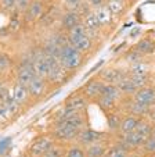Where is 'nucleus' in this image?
<instances>
[{"mask_svg": "<svg viewBox=\"0 0 155 157\" xmlns=\"http://www.w3.org/2000/svg\"><path fill=\"white\" fill-rule=\"evenodd\" d=\"M151 128H152V122L148 121L146 117V118L141 120L140 124L137 125V128H136L135 131L126 133L123 136H118V139H119L129 150H132V151L140 150L141 146L144 145V142L148 139L149 133H151Z\"/></svg>", "mask_w": 155, "mask_h": 157, "instance_id": "1", "label": "nucleus"}, {"mask_svg": "<svg viewBox=\"0 0 155 157\" xmlns=\"http://www.w3.org/2000/svg\"><path fill=\"white\" fill-rule=\"evenodd\" d=\"M85 56L86 54L80 53L75 46L67 42L65 44H62V48L60 49V53H58V60L61 63V65L67 70L68 72L71 74H75L78 72L82 65L85 64Z\"/></svg>", "mask_w": 155, "mask_h": 157, "instance_id": "2", "label": "nucleus"}, {"mask_svg": "<svg viewBox=\"0 0 155 157\" xmlns=\"http://www.w3.org/2000/svg\"><path fill=\"white\" fill-rule=\"evenodd\" d=\"M53 122L67 124L78 128V129H83V128L90 125V118H89L87 111H71V110L61 107V110H58L56 113Z\"/></svg>", "mask_w": 155, "mask_h": 157, "instance_id": "3", "label": "nucleus"}, {"mask_svg": "<svg viewBox=\"0 0 155 157\" xmlns=\"http://www.w3.org/2000/svg\"><path fill=\"white\" fill-rule=\"evenodd\" d=\"M79 131L80 129H78V128H75V127H71V125L53 122L47 132H49L50 136L54 139V142L62 143V145H71V143L76 142L78 135H79Z\"/></svg>", "mask_w": 155, "mask_h": 157, "instance_id": "4", "label": "nucleus"}, {"mask_svg": "<svg viewBox=\"0 0 155 157\" xmlns=\"http://www.w3.org/2000/svg\"><path fill=\"white\" fill-rule=\"evenodd\" d=\"M54 139L50 136V133H40L38 136H35L31 143L27 146L25 150V156L27 157H42L51 146L54 145Z\"/></svg>", "mask_w": 155, "mask_h": 157, "instance_id": "5", "label": "nucleus"}, {"mask_svg": "<svg viewBox=\"0 0 155 157\" xmlns=\"http://www.w3.org/2000/svg\"><path fill=\"white\" fill-rule=\"evenodd\" d=\"M51 2H47V0H32L31 4L28 6L27 11L22 14V22L25 25H33L35 27L39 22L43 14L46 13L47 6Z\"/></svg>", "mask_w": 155, "mask_h": 157, "instance_id": "6", "label": "nucleus"}, {"mask_svg": "<svg viewBox=\"0 0 155 157\" xmlns=\"http://www.w3.org/2000/svg\"><path fill=\"white\" fill-rule=\"evenodd\" d=\"M72 75L73 74L68 72L67 70L62 67L60 60L54 57L53 63H51V68H50L49 77H47V82H49L50 88H58V86L67 83L68 81L71 79L69 77H72Z\"/></svg>", "mask_w": 155, "mask_h": 157, "instance_id": "7", "label": "nucleus"}, {"mask_svg": "<svg viewBox=\"0 0 155 157\" xmlns=\"http://www.w3.org/2000/svg\"><path fill=\"white\" fill-rule=\"evenodd\" d=\"M129 75L127 67H122V65H111V67H105V68L100 71L97 77L102 81L104 83H114L118 85L123 78Z\"/></svg>", "mask_w": 155, "mask_h": 157, "instance_id": "8", "label": "nucleus"}, {"mask_svg": "<svg viewBox=\"0 0 155 157\" xmlns=\"http://www.w3.org/2000/svg\"><path fill=\"white\" fill-rule=\"evenodd\" d=\"M104 85H105V83L102 82V81L96 75V77L90 78L85 85L80 86L79 90L83 93V96L89 100V103H96V100L100 98L102 89H104Z\"/></svg>", "mask_w": 155, "mask_h": 157, "instance_id": "9", "label": "nucleus"}, {"mask_svg": "<svg viewBox=\"0 0 155 157\" xmlns=\"http://www.w3.org/2000/svg\"><path fill=\"white\" fill-rule=\"evenodd\" d=\"M107 138H109L108 133L96 131L89 125V127H86V128H83V129L79 131L76 143H79V145L83 146V147H87V146H90L91 143H96V142H98V140L107 139Z\"/></svg>", "mask_w": 155, "mask_h": 157, "instance_id": "10", "label": "nucleus"}, {"mask_svg": "<svg viewBox=\"0 0 155 157\" xmlns=\"http://www.w3.org/2000/svg\"><path fill=\"white\" fill-rule=\"evenodd\" d=\"M89 100L83 96V93L79 89L75 90L73 93H71L69 96H67L62 103V107L71 111H87L89 109Z\"/></svg>", "mask_w": 155, "mask_h": 157, "instance_id": "11", "label": "nucleus"}, {"mask_svg": "<svg viewBox=\"0 0 155 157\" xmlns=\"http://www.w3.org/2000/svg\"><path fill=\"white\" fill-rule=\"evenodd\" d=\"M35 77H36V72H35V68H33L32 63H17L15 70H14L15 82L28 86Z\"/></svg>", "mask_w": 155, "mask_h": 157, "instance_id": "12", "label": "nucleus"}, {"mask_svg": "<svg viewBox=\"0 0 155 157\" xmlns=\"http://www.w3.org/2000/svg\"><path fill=\"white\" fill-rule=\"evenodd\" d=\"M10 93H11V98L14 99L21 107H24V110L28 109V107L33 103L32 98H31V95H29V90H28V86L22 85V83H18L14 81L11 89H10Z\"/></svg>", "mask_w": 155, "mask_h": 157, "instance_id": "13", "label": "nucleus"}, {"mask_svg": "<svg viewBox=\"0 0 155 157\" xmlns=\"http://www.w3.org/2000/svg\"><path fill=\"white\" fill-rule=\"evenodd\" d=\"M132 98L137 103L151 109L152 106H155V83H149V85H146L143 88L137 89V92Z\"/></svg>", "mask_w": 155, "mask_h": 157, "instance_id": "14", "label": "nucleus"}, {"mask_svg": "<svg viewBox=\"0 0 155 157\" xmlns=\"http://www.w3.org/2000/svg\"><path fill=\"white\" fill-rule=\"evenodd\" d=\"M49 89H50V85L46 78L38 77V75H36L32 79V82L28 85V90H29V95L33 101L40 100L42 98H44V96L47 95V90H49Z\"/></svg>", "mask_w": 155, "mask_h": 157, "instance_id": "15", "label": "nucleus"}, {"mask_svg": "<svg viewBox=\"0 0 155 157\" xmlns=\"http://www.w3.org/2000/svg\"><path fill=\"white\" fill-rule=\"evenodd\" d=\"M82 24V17L76 11H64L60 17L58 21V29H61L62 32H69L72 28H75L76 25Z\"/></svg>", "mask_w": 155, "mask_h": 157, "instance_id": "16", "label": "nucleus"}, {"mask_svg": "<svg viewBox=\"0 0 155 157\" xmlns=\"http://www.w3.org/2000/svg\"><path fill=\"white\" fill-rule=\"evenodd\" d=\"M141 117H137V116H133V114H123L122 120H120V124H119V128H118V132L115 133V136H123L126 133L132 132L137 128V125L140 124L141 121Z\"/></svg>", "mask_w": 155, "mask_h": 157, "instance_id": "17", "label": "nucleus"}, {"mask_svg": "<svg viewBox=\"0 0 155 157\" xmlns=\"http://www.w3.org/2000/svg\"><path fill=\"white\" fill-rule=\"evenodd\" d=\"M111 138L98 140L96 143H91L90 146H87L86 149V156L87 157H105L108 153L109 147H111Z\"/></svg>", "mask_w": 155, "mask_h": 157, "instance_id": "18", "label": "nucleus"}, {"mask_svg": "<svg viewBox=\"0 0 155 157\" xmlns=\"http://www.w3.org/2000/svg\"><path fill=\"white\" fill-rule=\"evenodd\" d=\"M135 49L141 53L144 57H149L152 54H155V38L154 35H146L144 38H141L137 43L135 44Z\"/></svg>", "mask_w": 155, "mask_h": 157, "instance_id": "19", "label": "nucleus"}, {"mask_svg": "<svg viewBox=\"0 0 155 157\" xmlns=\"http://www.w3.org/2000/svg\"><path fill=\"white\" fill-rule=\"evenodd\" d=\"M15 65H17V61L11 54H9L7 52H0V79L2 77H6L11 72L14 74Z\"/></svg>", "mask_w": 155, "mask_h": 157, "instance_id": "20", "label": "nucleus"}, {"mask_svg": "<svg viewBox=\"0 0 155 157\" xmlns=\"http://www.w3.org/2000/svg\"><path fill=\"white\" fill-rule=\"evenodd\" d=\"M94 13H96L97 18H98V21H100V24H101L102 29L109 28L112 24H114L115 17L112 15V13L109 11L107 6H102V7H100V9H96V10H94Z\"/></svg>", "mask_w": 155, "mask_h": 157, "instance_id": "21", "label": "nucleus"}, {"mask_svg": "<svg viewBox=\"0 0 155 157\" xmlns=\"http://www.w3.org/2000/svg\"><path fill=\"white\" fill-rule=\"evenodd\" d=\"M132 153H133L132 150H129V149L118 139L116 142L111 145V147H109L105 157H132L130 156Z\"/></svg>", "mask_w": 155, "mask_h": 157, "instance_id": "22", "label": "nucleus"}, {"mask_svg": "<svg viewBox=\"0 0 155 157\" xmlns=\"http://www.w3.org/2000/svg\"><path fill=\"white\" fill-rule=\"evenodd\" d=\"M107 117V124H108V128L112 133H116L118 132V128H119L120 124V120L123 117V113L120 111L119 109L114 110V111H109V113H104Z\"/></svg>", "mask_w": 155, "mask_h": 157, "instance_id": "23", "label": "nucleus"}, {"mask_svg": "<svg viewBox=\"0 0 155 157\" xmlns=\"http://www.w3.org/2000/svg\"><path fill=\"white\" fill-rule=\"evenodd\" d=\"M72 46H75L78 50L80 52V53H83V54H87L89 52L93 49V46H94V39L91 38L89 33H86L85 36H82V38H79L78 40H75L73 43H71Z\"/></svg>", "mask_w": 155, "mask_h": 157, "instance_id": "24", "label": "nucleus"}, {"mask_svg": "<svg viewBox=\"0 0 155 157\" xmlns=\"http://www.w3.org/2000/svg\"><path fill=\"white\" fill-rule=\"evenodd\" d=\"M118 88H119L120 93H122L125 98H132V96L137 92V89H138L137 86L135 85V82L130 79V77H129V75L126 78H123V79L118 83Z\"/></svg>", "mask_w": 155, "mask_h": 157, "instance_id": "25", "label": "nucleus"}, {"mask_svg": "<svg viewBox=\"0 0 155 157\" xmlns=\"http://www.w3.org/2000/svg\"><path fill=\"white\" fill-rule=\"evenodd\" d=\"M96 104L104 113H109V111H114V110L119 109V101L114 100V99H109L107 96H102V95L96 100Z\"/></svg>", "mask_w": 155, "mask_h": 157, "instance_id": "26", "label": "nucleus"}, {"mask_svg": "<svg viewBox=\"0 0 155 157\" xmlns=\"http://www.w3.org/2000/svg\"><path fill=\"white\" fill-rule=\"evenodd\" d=\"M105 6L108 7V10L112 13V15L116 18V17H120L122 14H125L129 4L126 3V2H119V0H108Z\"/></svg>", "mask_w": 155, "mask_h": 157, "instance_id": "27", "label": "nucleus"}, {"mask_svg": "<svg viewBox=\"0 0 155 157\" xmlns=\"http://www.w3.org/2000/svg\"><path fill=\"white\" fill-rule=\"evenodd\" d=\"M101 95L107 96V98H109V99H114V100H116V101H120L122 100V98H123V95L120 93L118 85H114V83H105V85H104V89H102V92H101Z\"/></svg>", "mask_w": 155, "mask_h": 157, "instance_id": "28", "label": "nucleus"}, {"mask_svg": "<svg viewBox=\"0 0 155 157\" xmlns=\"http://www.w3.org/2000/svg\"><path fill=\"white\" fill-rule=\"evenodd\" d=\"M146 59L147 57H144L141 53H138V52L135 49V46H133L132 49H129V50L123 54V60L127 63V67L132 64H136V63L143 61V60H146Z\"/></svg>", "mask_w": 155, "mask_h": 157, "instance_id": "29", "label": "nucleus"}, {"mask_svg": "<svg viewBox=\"0 0 155 157\" xmlns=\"http://www.w3.org/2000/svg\"><path fill=\"white\" fill-rule=\"evenodd\" d=\"M64 157H87L86 156V149L83 146H80L79 143H71L69 146H67Z\"/></svg>", "mask_w": 155, "mask_h": 157, "instance_id": "30", "label": "nucleus"}, {"mask_svg": "<svg viewBox=\"0 0 155 157\" xmlns=\"http://www.w3.org/2000/svg\"><path fill=\"white\" fill-rule=\"evenodd\" d=\"M65 150H67V146L62 145V143L56 142L42 157H64Z\"/></svg>", "mask_w": 155, "mask_h": 157, "instance_id": "31", "label": "nucleus"}, {"mask_svg": "<svg viewBox=\"0 0 155 157\" xmlns=\"http://www.w3.org/2000/svg\"><path fill=\"white\" fill-rule=\"evenodd\" d=\"M14 120L15 118L10 113V110L7 109V106L0 101V127H4V125H7L9 122L14 121Z\"/></svg>", "mask_w": 155, "mask_h": 157, "instance_id": "32", "label": "nucleus"}, {"mask_svg": "<svg viewBox=\"0 0 155 157\" xmlns=\"http://www.w3.org/2000/svg\"><path fill=\"white\" fill-rule=\"evenodd\" d=\"M144 156H155V135H149L140 149Z\"/></svg>", "mask_w": 155, "mask_h": 157, "instance_id": "33", "label": "nucleus"}, {"mask_svg": "<svg viewBox=\"0 0 155 157\" xmlns=\"http://www.w3.org/2000/svg\"><path fill=\"white\" fill-rule=\"evenodd\" d=\"M85 0H60L58 3L64 11H76Z\"/></svg>", "mask_w": 155, "mask_h": 157, "instance_id": "34", "label": "nucleus"}, {"mask_svg": "<svg viewBox=\"0 0 155 157\" xmlns=\"http://www.w3.org/2000/svg\"><path fill=\"white\" fill-rule=\"evenodd\" d=\"M18 0H0V13L4 14H14L17 9Z\"/></svg>", "mask_w": 155, "mask_h": 157, "instance_id": "35", "label": "nucleus"}, {"mask_svg": "<svg viewBox=\"0 0 155 157\" xmlns=\"http://www.w3.org/2000/svg\"><path fill=\"white\" fill-rule=\"evenodd\" d=\"M31 2H32V0H18L17 2V9H15L14 14L21 15V17H22V14L27 11V9H28V6L31 4Z\"/></svg>", "mask_w": 155, "mask_h": 157, "instance_id": "36", "label": "nucleus"}, {"mask_svg": "<svg viewBox=\"0 0 155 157\" xmlns=\"http://www.w3.org/2000/svg\"><path fill=\"white\" fill-rule=\"evenodd\" d=\"M86 2L90 4L91 9L96 10V9H100V7H102V6H105L108 0H86Z\"/></svg>", "mask_w": 155, "mask_h": 157, "instance_id": "37", "label": "nucleus"}, {"mask_svg": "<svg viewBox=\"0 0 155 157\" xmlns=\"http://www.w3.org/2000/svg\"><path fill=\"white\" fill-rule=\"evenodd\" d=\"M119 2H126V3L129 4V0H119Z\"/></svg>", "mask_w": 155, "mask_h": 157, "instance_id": "38", "label": "nucleus"}, {"mask_svg": "<svg viewBox=\"0 0 155 157\" xmlns=\"http://www.w3.org/2000/svg\"><path fill=\"white\" fill-rule=\"evenodd\" d=\"M147 157H155V156H147Z\"/></svg>", "mask_w": 155, "mask_h": 157, "instance_id": "39", "label": "nucleus"}]
</instances>
